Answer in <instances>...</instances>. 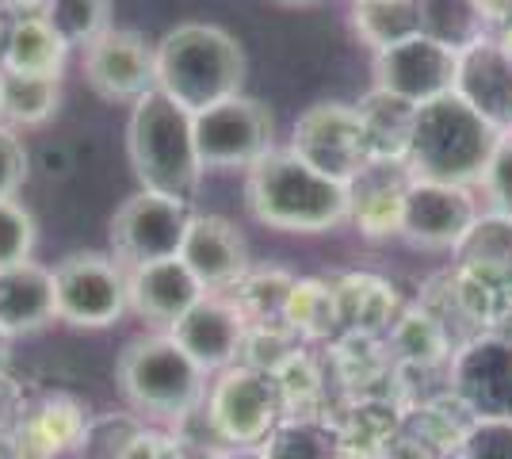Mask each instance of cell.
<instances>
[{
    "label": "cell",
    "instance_id": "cell-29",
    "mask_svg": "<svg viewBox=\"0 0 512 459\" xmlns=\"http://www.w3.org/2000/svg\"><path fill=\"white\" fill-rule=\"evenodd\" d=\"M341 437L333 417H283L260 444L264 459H337Z\"/></svg>",
    "mask_w": 512,
    "mask_h": 459
},
{
    "label": "cell",
    "instance_id": "cell-19",
    "mask_svg": "<svg viewBox=\"0 0 512 459\" xmlns=\"http://www.w3.org/2000/svg\"><path fill=\"white\" fill-rule=\"evenodd\" d=\"M88 421L92 417L77 398H43L12 429V459H62L65 452H77L88 433Z\"/></svg>",
    "mask_w": 512,
    "mask_h": 459
},
{
    "label": "cell",
    "instance_id": "cell-42",
    "mask_svg": "<svg viewBox=\"0 0 512 459\" xmlns=\"http://www.w3.org/2000/svg\"><path fill=\"white\" fill-rule=\"evenodd\" d=\"M46 0H0V16H8V20H16V16H35V12H43Z\"/></svg>",
    "mask_w": 512,
    "mask_h": 459
},
{
    "label": "cell",
    "instance_id": "cell-14",
    "mask_svg": "<svg viewBox=\"0 0 512 459\" xmlns=\"http://www.w3.org/2000/svg\"><path fill=\"white\" fill-rule=\"evenodd\" d=\"M478 203L470 188L459 184H436V180H413L406 188V219H402V238L413 249H459L470 226L478 222Z\"/></svg>",
    "mask_w": 512,
    "mask_h": 459
},
{
    "label": "cell",
    "instance_id": "cell-38",
    "mask_svg": "<svg viewBox=\"0 0 512 459\" xmlns=\"http://www.w3.org/2000/svg\"><path fill=\"white\" fill-rule=\"evenodd\" d=\"M482 192L490 199V211L512 219V131L501 134V142L493 150L490 165L482 173Z\"/></svg>",
    "mask_w": 512,
    "mask_h": 459
},
{
    "label": "cell",
    "instance_id": "cell-5",
    "mask_svg": "<svg viewBox=\"0 0 512 459\" xmlns=\"http://www.w3.org/2000/svg\"><path fill=\"white\" fill-rule=\"evenodd\" d=\"M115 379H119V391L130 402V410L146 417L184 421L207 398V372L169 333L134 337L119 356Z\"/></svg>",
    "mask_w": 512,
    "mask_h": 459
},
{
    "label": "cell",
    "instance_id": "cell-21",
    "mask_svg": "<svg viewBox=\"0 0 512 459\" xmlns=\"http://www.w3.org/2000/svg\"><path fill=\"white\" fill-rule=\"evenodd\" d=\"M50 322H58L54 272L39 261L0 268V329L8 337H27Z\"/></svg>",
    "mask_w": 512,
    "mask_h": 459
},
{
    "label": "cell",
    "instance_id": "cell-12",
    "mask_svg": "<svg viewBox=\"0 0 512 459\" xmlns=\"http://www.w3.org/2000/svg\"><path fill=\"white\" fill-rule=\"evenodd\" d=\"M448 391L474 417H512V337L478 333L448 364Z\"/></svg>",
    "mask_w": 512,
    "mask_h": 459
},
{
    "label": "cell",
    "instance_id": "cell-2",
    "mask_svg": "<svg viewBox=\"0 0 512 459\" xmlns=\"http://www.w3.org/2000/svg\"><path fill=\"white\" fill-rule=\"evenodd\" d=\"M245 50L234 35L218 23H176L153 46V73L157 88L172 96L192 115L214 108L230 96H241L245 85Z\"/></svg>",
    "mask_w": 512,
    "mask_h": 459
},
{
    "label": "cell",
    "instance_id": "cell-7",
    "mask_svg": "<svg viewBox=\"0 0 512 459\" xmlns=\"http://www.w3.org/2000/svg\"><path fill=\"white\" fill-rule=\"evenodd\" d=\"M58 322L73 329H107L130 310L127 268L111 253H69L50 268Z\"/></svg>",
    "mask_w": 512,
    "mask_h": 459
},
{
    "label": "cell",
    "instance_id": "cell-11",
    "mask_svg": "<svg viewBox=\"0 0 512 459\" xmlns=\"http://www.w3.org/2000/svg\"><path fill=\"white\" fill-rule=\"evenodd\" d=\"M291 150L299 153L306 165H314L318 173L356 184L363 176L367 161V142H363L360 111L341 100H325L299 115Z\"/></svg>",
    "mask_w": 512,
    "mask_h": 459
},
{
    "label": "cell",
    "instance_id": "cell-10",
    "mask_svg": "<svg viewBox=\"0 0 512 459\" xmlns=\"http://www.w3.org/2000/svg\"><path fill=\"white\" fill-rule=\"evenodd\" d=\"M459 54L428 35H409L402 43L371 54V88L402 100L409 108H425L432 100L455 92Z\"/></svg>",
    "mask_w": 512,
    "mask_h": 459
},
{
    "label": "cell",
    "instance_id": "cell-31",
    "mask_svg": "<svg viewBox=\"0 0 512 459\" xmlns=\"http://www.w3.org/2000/svg\"><path fill=\"white\" fill-rule=\"evenodd\" d=\"M352 31L371 54L386 50V46L402 43L417 31V8L413 0H367V4H352Z\"/></svg>",
    "mask_w": 512,
    "mask_h": 459
},
{
    "label": "cell",
    "instance_id": "cell-16",
    "mask_svg": "<svg viewBox=\"0 0 512 459\" xmlns=\"http://www.w3.org/2000/svg\"><path fill=\"white\" fill-rule=\"evenodd\" d=\"M245 329H249V322L241 318V310L234 306L230 295H203V299L169 329V337L192 356L203 372L218 375L237 364Z\"/></svg>",
    "mask_w": 512,
    "mask_h": 459
},
{
    "label": "cell",
    "instance_id": "cell-30",
    "mask_svg": "<svg viewBox=\"0 0 512 459\" xmlns=\"http://www.w3.org/2000/svg\"><path fill=\"white\" fill-rule=\"evenodd\" d=\"M276 391H279V406H283V417H329L321 406H325V368H321L318 356H310V352L295 349L283 364H279L276 372Z\"/></svg>",
    "mask_w": 512,
    "mask_h": 459
},
{
    "label": "cell",
    "instance_id": "cell-20",
    "mask_svg": "<svg viewBox=\"0 0 512 459\" xmlns=\"http://www.w3.org/2000/svg\"><path fill=\"white\" fill-rule=\"evenodd\" d=\"M406 188V165H367L360 180L352 184V215H348V222L356 226V234L367 241L402 238Z\"/></svg>",
    "mask_w": 512,
    "mask_h": 459
},
{
    "label": "cell",
    "instance_id": "cell-45",
    "mask_svg": "<svg viewBox=\"0 0 512 459\" xmlns=\"http://www.w3.org/2000/svg\"><path fill=\"white\" fill-rule=\"evenodd\" d=\"M222 459H264V456H260V448H237V452H226Z\"/></svg>",
    "mask_w": 512,
    "mask_h": 459
},
{
    "label": "cell",
    "instance_id": "cell-39",
    "mask_svg": "<svg viewBox=\"0 0 512 459\" xmlns=\"http://www.w3.org/2000/svg\"><path fill=\"white\" fill-rule=\"evenodd\" d=\"M27 169H31V161H27L23 142L12 127L0 123V199H16V192L27 180Z\"/></svg>",
    "mask_w": 512,
    "mask_h": 459
},
{
    "label": "cell",
    "instance_id": "cell-26",
    "mask_svg": "<svg viewBox=\"0 0 512 459\" xmlns=\"http://www.w3.org/2000/svg\"><path fill=\"white\" fill-rule=\"evenodd\" d=\"M283 326L299 341H329L341 333V306H337V287L333 280L302 276L287 291L283 303Z\"/></svg>",
    "mask_w": 512,
    "mask_h": 459
},
{
    "label": "cell",
    "instance_id": "cell-36",
    "mask_svg": "<svg viewBox=\"0 0 512 459\" xmlns=\"http://www.w3.org/2000/svg\"><path fill=\"white\" fill-rule=\"evenodd\" d=\"M35 241H39L35 215L16 199H0V268L31 261Z\"/></svg>",
    "mask_w": 512,
    "mask_h": 459
},
{
    "label": "cell",
    "instance_id": "cell-25",
    "mask_svg": "<svg viewBox=\"0 0 512 459\" xmlns=\"http://www.w3.org/2000/svg\"><path fill=\"white\" fill-rule=\"evenodd\" d=\"M360 123H363V142H367V161L371 165H406L409 153V131H413V115L402 100L386 96V92H367L360 104Z\"/></svg>",
    "mask_w": 512,
    "mask_h": 459
},
{
    "label": "cell",
    "instance_id": "cell-50",
    "mask_svg": "<svg viewBox=\"0 0 512 459\" xmlns=\"http://www.w3.org/2000/svg\"><path fill=\"white\" fill-rule=\"evenodd\" d=\"M0 81H4V69H0Z\"/></svg>",
    "mask_w": 512,
    "mask_h": 459
},
{
    "label": "cell",
    "instance_id": "cell-15",
    "mask_svg": "<svg viewBox=\"0 0 512 459\" xmlns=\"http://www.w3.org/2000/svg\"><path fill=\"white\" fill-rule=\"evenodd\" d=\"M180 261L192 268V276L207 295H226L253 268L245 234L222 215H192L180 245Z\"/></svg>",
    "mask_w": 512,
    "mask_h": 459
},
{
    "label": "cell",
    "instance_id": "cell-13",
    "mask_svg": "<svg viewBox=\"0 0 512 459\" xmlns=\"http://www.w3.org/2000/svg\"><path fill=\"white\" fill-rule=\"evenodd\" d=\"M81 73L88 88L107 104H138L150 88H157L153 46L130 27H107L96 43H88L81 54Z\"/></svg>",
    "mask_w": 512,
    "mask_h": 459
},
{
    "label": "cell",
    "instance_id": "cell-44",
    "mask_svg": "<svg viewBox=\"0 0 512 459\" xmlns=\"http://www.w3.org/2000/svg\"><path fill=\"white\" fill-rule=\"evenodd\" d=\"M8 352H12V337H8L4 329H0V372L8 368Z\"/></svg>",
    "mask_w": 512,
    "mask_h": 459
},
{
    "label": "cell",
    "instance_id": "cell-9",
    "mask_svg": "<svg viewBox=\"0 0 512 459\" xmlns=\"http://www.w3.org/2000/svg\"><path fill=\"white\" fill-rule=\"evenodd\" d=\"M188 199L161 196V192H138L130 196L115 215H111V257L123 268H142V264L172 261L180 257V245L188 234Z\"/></svg>",
    "mask_w": 512,
    "mask_h": 459
},
{
    "label": "cell",
    "instance_id": "cell-27",
    "mask_svg": "<svg viewBox=\"0 0 512 459\" xmlns=\"http://www.w3.org/2000/svg\"><path fill=\"white\" fill-rule=\"evenodd\" d=\"M413 8H417V31L451 46L455 54L490 39V23L478 0H413Z\"/></svg>",
    "mask_w": 512,
    "mask_h": 459
},
{
    "label": "cell",
    "instance_id": "cell-37",
    "mask_svg": "<svg viewBox=\"0 0 512 459\" xmlns=\"http://www.w3.org/2000/svg\"><path fill=\"white\" fill-rule=\"evenodd\" d=\"M455 459H512V417H478Z\"/></svg>",
    "mask_w": 512,
    "mask_h": 459
},
{
    "label": "cell",
    "instance_id": "cell-24",
    "mask_svg": "<svg viewBox=\"0 0 512 459\" xmlns=\"http://www.w3.org/2000/svg\"><path fill=\"white\" fill-rule=\"evenodd\" d=\"M337 287V306H341V329L344 333H363V337H386L394 318L402 314L394 287L371 276V272H348Z\"/></svg>",
    "mask_w": 512,
    "mask_h": 459
},
{
    "label": "cell",
    "instance_id": "cell-32",
    "mask_svg": "<svg viewBox=\"0 0 512 459\" xmlns=\"http://www.w3.org/2000/svg\"><path fill=\"white\" fill-rule=\"evenodd\" d=\"M459 253V268H474V272H493V276H509L512 280V219L505 215H478L463 238Z\"/></svg>",
    "mask_w": 512,
    "mask_h": 459
},
{
    "label": "cell",
    "instance_id": "cell-43",
    "mask_svg": "<svg viewBox=\"0 0 512 459\" xmlns=\"http://www.w3.org/2000/svg\"><path fill=\"white\" fill-rule=\"evenodd\" d=\"M493 39H497V46H501V54H505V58L512 62V20L505 23V27H501V31L493 35Z\"/></svg>",
    "mask_w": 512,
    "mask_h": 459
},
{
    "label": "cell",
    "instance_id": "cell-23",
    "mask_svg": "<svg viewBox=\"0 0 512 459\" xmlns=\"http://www.w3.org/2000/svg\"><path fill=\"white\" fill-rule=\"evenodd\" d=\"M69 46L46 23L43 12L8 20L0 35V69L4 73H31V77H62Z\"/></svg>",
    "mask_w": 512,
    "mask_h": 459
},
{
    "label": "cell",
    "instance_id": "cell-17",
    "mask_svg": "<svg viewBox=\"0 0 512 459\" xmlns=\"http://www.w3.org/2000/svg\"><path fill=\"white\" fill-rule=\"evenodd\" d=\"M127 291H130V310L169 333L188 310H192L207 291L192 276V268L172 257V261L142 264V268H127Z\"/></svg>",
    "mask_w": 512,
    "mask_h": 459
},
{
    "label": "cell",
    "instance_id": "cell-4",
    "mask_svg": "<svg viewBox=\"0 0 512 459\" xmlns=\"http://www.w3.org/2000/svg\"><path fill=\"white\" fill-rule=\"evenodd\" d=\"M130 169L146 192L188 199L199 184V153H195V115L180 108L161 88H150L127 119Z\"/></svg>",
    "mask_w": 512,
    "mask_h": 459
},
{
    "label": "cell",
    "instance_id": "cell-41",
    "mask_svg": "<svg viewBox=\"0 0 512 459\" xmlns=\"http://www.w3.org/2000/svg\"><path fill=\"white\" fill-rule=\"evenodd\" d=\"M379 459H440L428 444H421L417 437H409L406 429L398 433V437L386 444L383 452H379Z\"/></svg>",
    "mask_w": 512,
    "mask_h": 459
},
{
    "label": "cell",
    "instance_id": "cell-40",
    "mask_svg": "<svg viewBox=\"0 0 512 459\" xmlns=\"http://www.w3.org/2000/svg\"><path fill=\"white\" fill-rule=\"evenodd\" d=\"M27 414V402H23V391L16 379H8V375L0 372V429H16Z\"/></svg>",
    "mask_w": 512,
    "mask_h": 459
},
{
    "label": "cell",
    "instance_id": "cell-33",
    "mask_svg": "<svg viewBox=\"0 0 512 459\" xmlns=\"http://www.w3.org/2000/svg\"><path fill=\"white\" fill-rule=\"evenodd\" d=\"M291 284L295 276H287L283 268H249L245 280L230 287L226 295L234 299L249 326H272V322H283V303H287Z\"/></svg>",
    "mask_w": 512,
    "mask_h": 459
},
{
    "label": "cell",
    "instance_id": "cell-3",
    "mask_svg": "<svg viewBox=\"0 0 512 459\" xmlns=\"http://www.w3.org/2000/svg\"><path fill=\"white\" fill-rule=\"evenodd\" d=\"M497 142H501V131H493L463 96L448 92L413 115L406 169L413 180L470 188V184H482Z\"/></svg>",
    "mask_w": 512,
    "mask_h": 459
},
{
    "label": "cell",
    "instance_id": "cell-35",
    "mask_svg": "<svg viewBox=\"0 0 512 459\" xmlns=\"http://www.w3.org/2000/svg\"><path fill=\"white\" fill-rule=\"evenodd\" d=\"M142 421L134 414H115V417H96L88 421V433L77 448L81 459H123L134 448V440L142 437Z\"/></svg>",
    "mask_w": 512,
    "mask_h": 459
},
{
    "label": "cell",
    "instance_id": "cell-48",
    "mask_svg": "<svg viewBox=\"0 0 512 459\" xmlns=\"http://www.w3.org/2000/svg\"><path fill=\"white\" fill-rule=\"evenodd\" d=\"M276 4H291V8H302V4H318V0H276Z\"/></svg>",
    "mask_w": 512,
    "mask_h": 459
},
{
    "label": "cell",
    "instance_id": "cell-46",
    "mask_svg": "<svg viewBox=\"0 0 512 459\" xmlns=\"http://www.w3.org/2000/svg\"><path fill=\"white\" fill-rule=\"evenodd\" d=\"M0 459H12V433L0 429Z\"/></svg>",
    "mask_w": 512,
    "mask_h": 459
},
{
    "label": "cell",
    "instance_id": "cell-18",
    "mask_svg": "<svg viewBox=\"0 0 512 459\" xmlns=\"http://www.w3.org/2000/svg\"><path fill=\"white\" fill-rule=\"evenodd\" d=\"M455 96H463L493 131H512V62L501 54L493 35L459 54Z\"/></svg>",
    "mask_w": 512,
    "mask_h": 459
},
{
    "label": "cell",
    "instance_id": "cell-6",
    "mask_svg": "<svg viewBox=\"0 0 512 459\" xmlns=\"http://www.w3.org/2000/svg\"><path fill=\"white\" fill-rule=\"evenodd\" d=\"M199 414L207 421L211 437L218 444H226V452L260 448L268 433L283 421L276 379L268 372L234 364V368L218 372V379L207 387Z\"/></svg>",
    "mask_w": 512,
    "mask_h": 459
},
{
    "label": "cell",
    "instance_id": "cell-47",
    "mask_svg": "<svg viewBox=\"0 0 512 459\" xmlns=\"http://www.w3.org/2000/svg\"><path fill=\"white\" fill-rule=\"evenodd\" d=\"M337 459H379V456H367V452H352V448H341Z\"/></svg>",
    "mask_w": 512,
    "mask_h": 459
},
{
    "label": "cell",
    "instance_id": "cell-34",
    "mask_svg": "<svg viewBox=\"0 0 512 459\" xmlns=\"http://www.w3.org/2000/svg\"><path fill=\"white\" fill-rule=\"evenodd\" d=\"M43 16L69 50L73 46L85 50L88 43H96L104 35L107 27H115L111 23V0H46Z\"/></svg>",
    "mask_w": 512,
    "mask_h": 459
},
{
    "label": "cell",
    "instance_id": "cell-49",
    "mask_svg": "<svg viewBox=\"0 0 512 459\" xmlns=\"http://www.w3.org/2000/svg\"><path fill=\"white\" fill-rule=\"evenodd\" d=\"M352 4H367V0H352Z\"/></svg>",
    "mask_w": 512,
    "mask_h": 459
},
{
    "label": "cell",
    "instance_id": "cell-8",
    "mask_svg": "<svg viewBox=\"0 0 512 459\" xmlns=\"http://www.w3.org/2000/svg\"><path fill=\"white\" fill-rule=\"evenodd\" d=\"M276 150V115L253 96H230L195 115V153L203 169H253Z\"/></svg>",
    "mask_w": 512,
    "mask_h": 459
},
{
    "label": "cell",
    "instance_id": "cell-28",
    "mask_svg": "<svg viewBox=\"0 0 512 459\" xmlns=\"http://www.w3.org/2000/svg\"><path fill=\"white\" fill-rule=\"evenodd\" d=\"M62 104V77H31V73H4L0 81V123L4 127H43L58 115Z\"/></svg>",
    "mask_w": 512,
    "mask_h": 459
},
{
    "label": "cell",
    "instance_id": "cell-22",
    "mask_svg": "<svg viewBox=\"0 0 512 459\" xmlns=\"http://www.w3.org/2000/svg\"><path fill=\"white\" fill-rule=\"evenodd\" d=\"M386 349L394 356V368H448L459 341L428 306H406L394 326L386 329Z\"/></svg>",
    "mask_w": 512,
    "mask_h": 459
},
{
    "label": "cell",
    "instance_id": "cell-1",
    "mask_svg": "<svg viewBox=\"0 0 512 459\" xmlns=\"http://www.w3.org/2000/svg\"><path fill=\"white\" fill-rule=\"evenodd\" d=\"M245 207L279 234H329L352 215V184L318 173L291 146H276L245 169Z\"/></svg>",
    "mask_w": 512,
    "mask_h": 459
}]
</instances>
